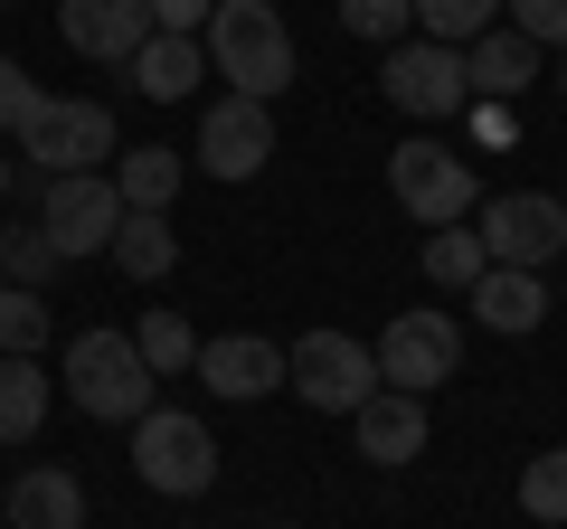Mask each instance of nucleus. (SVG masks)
I'll return each instance as SVG.
<instances>
[{
	"mask_svg": "<svg viewBox=\"0 0 567 529\" xmlns=\"http://www.w3.org/2000/svg\"><path fill=\"white\" fill-rule=\"evenodd\" d=\"M208 48V76H227V95H256L275 104L284 85H293V29H284L275 0H218L199 29Z\"/></svg>",
	"mask_w": 567,
	"mask_h": 529,
	"instance_id": "1",
	"label": "nucleus"
},
{
	"mask_svg": "<svg viewBox=\"0 0 567 529\" xmlns=\"http://www.w3.org/2000/svg\"><path fill=\"white\" fill-rule=\"evenodd\" d=\"M20 152L39 180H76V170H104L123 143H114V114L95 95H39L20 123Z\"/></svg>",
	"mask_w": 567,
	"mask_h": 529,
	"instance_id": "3",
	"label": "nucleus"
},
{
	"mask_svg": "<svg viewBox=\"0 0 567 529\" xmlns=\"http://www.w3.org/2000/svg\"><path fill=\"white\" fill-rule=\"evenodd\" d=\"M29 104H39L29 66H20V58H0V133H20V123H29Z\"/></svg>",
	"mask_w": 567,
	"mask_h": 529,
	"instance_id": "30",
	"label": "nucleus"
},
{
	"mask_svg": "<svg viewBox=\"0 0 567 529\" xmlns=\"http://www.w3.org/2000/svg\"><path fill=\"white\" fill-rule=\"evenodd\" d=\"M0 274H10L20 293H39L48 274H58V246H48L39 227H10V237H0Z\"/></svg>",
	"mask_w": 567,
	"mask_h": 529,
	"instance_id": "27",
	"label": "nucleus"
},
{
	"mask_svg": "<svg viewBox=\"0 0 567 529\" xmlns=\"http://www.w3.org/2000/svg\"><path fill=\"white\" fill-rule=\"evenodd\" d=\"M58 29L76 58L95 66H133V48L152 39V0H58Z\"/></svg>",
	"mask_w": 567,
	"mask_h": 529,
	"instance_id": "12",
	"label": "nucleus"
},
{
	"mask_svg": "<svg viewBox=\"0 0 567 529\" xmlns=\"http://www.w3.org/2000/svg\"><path fill=\"white\" fill-rule=\"evenodd\" d=\"M265 162H275V104L218 95L199 114V170H208V180H256Z\"/></svg>",
	"mask_w": 567,
	"mask_h": 529,
	"instance_id": "11",
	"label": "nucleus"
},
{
	"mask_svg": "<svg viewBox=\"0 0 567 529\" xmlns=\"http://www.w3.org/2000/svg\"><path fill=\"white\" fill-rule=\"evenodd\" d=\"M388 189L416 227H464L473 218V162L445 143H398L388 152Z\"/></svg>",
	"mask_w": 567,
	"mask_h": 529,
	"instance_id": "7",
	"label": "nucleus"
},
{
	"mask_svg": "<svg viewBox=\"0 0 567 529\" xmlns=\"http://www.w3.org/2000/svg\"><path fill=\"white\" fill-rule=\"evenodd\" d=\"M104 256L133 274V284H162L171 264H181V237H171V208H123V227H114V246Z\"/></svg>",
	"mask_w": 567,
	"mask_h": 529,
	"instance_id": "18",
	"label": "nucleus"
},
{
	"mask_svg": "<svg viewBox=\"0 0 567 529\" xmlns=\"http://www.w3.org/2000/svg\"><path fill=\"white\" fill-rule=\"evenodd\" d=\"M539 48L520 39V29H483V39L464 48V85L473 95H492V104H511V95H529V85H539Z\"/></svg>",
	"mask_w": 567,
	"mask_h": 529,
	"instance_id": "15",
	"label": "nucleus"
},
{
	"mask_svg": "<svg viewBox=\"0 0 567 529\" xmlns=\"http://www.w3.org/2000/svg\"><path fill=\"white\" fill-rule=\"evenodd\" d=\"M0 199H10V152H0Z\"/></svg>",
	"mask_w": 567,
	"mask_h": 529,
	"instance_id": "32",
	"label": "nucleus"
},
{
	"mask_svg": "<svg viewBox=\"0 0 567 529\" xmlns=\"http://www.w3.org/2000/svg\"><path fill=\"white\" fill-rule=\"evenodd\" d=\"M208 10H218V0H152V29H162V39H199Z\"/></svg>",
	"mask_w": 567,
	"mask_h": 529,
	"instance_id": "31",
	"label": "nucleus"
},
{
	"mask_svg": "<svg viewBox=\"0 0 567 529\" xmlns=\"http://www.w3.org/2000/svg\"><path fill=\"white\" fill-rule=\"evenodd\" d=\"M473 218H483V227H473L483 256L492 264H520V274H548L558 246H567V199H548V189H502V199H483Z\"/></svg>",
	"mask_w": 567,
	"mask_h": 529,
	"instance_id": "6",
	"label": "nucleus"
},
{
	"mask_svg": "<svg viewBox=\"0 0 567 529\" xmlns=\"http://www.w3.org/2000/svg\"><path fill=\"white\" fill-rule=\"evenodd\" d=\"M558 95H567V58H558Z\"/></svg>",
	"mask_w": 567,
	"mask_h": 529,
	"instance_id": "33",
	"label": "nucleus"
},
{
	"mask_svg": "<svg viewBox=\"0 0 567 529\" xmlns=\"http://www.w3.org/2000/svg\"><path fill=\"white\" fill-rule=\"evenodd\" d=\"M520 510H529V520H567V445L529 454V473H520Z\"/></svg>",
	"mask_w": 567,
	"mask_h": 529,
	"instance_id": "26",
	"label": "nucleus"
},
{
	"mask_svg": "<svg viewBox=\"0 0 567 529\" xmlns=\"http://www.w3.org/2000/svg\"><path fill=\"white\" fill-rule=\"evenodd\" d=\"M133 350H142V369H152V378H181L189 360H199V331L181 322V312H142V331H133Z\"/></svg>",
	"mask_w": 567,
	"mask_h": 529,
	"instance_id": "23",
	"label": "nucleus"
},
{
	"mask_svg": "<svg viewBox=\"0 0 567 529\" xmlns=\"http://www.w3.org/2000/svg\"><path fill=\"white\" fill-rule=\"evenodd\" d=\"M199 76H208V48H199V39H162V29H152V39L133 48V85H142L152 104H181Z\"/></svg>",
	"mask_w": 567,
	"mask_h": 529,
	"instance_id": "19",
	"label": "nucleus"
},
{
	"mask_svg": "<svg viewBox=\"0 0 567 529\" xmlns=\"http://www.w3.org/2000/svg\"><path fill=\"white\" fill-rule=\"evenodd\" d=\"M0 10H10V0H0Z\"/></svg>",
	"mask_w": 567,
	"mask_h": 529,
	"instance_id": "35",
	"label": "nucleus"
},
{
	"mask_svg": "<svg viewBox=\"0 0 567 529\" xmlns=\"http://www.w3.org/2000/svg\"><path fill=\"white\" fill-rule=\"evenodd\" d=\"M473 322L502 331V341H520V331L548 322V274H520V264H492L483 284H473Z\"/></svg>",
	"mask_w": 567,
	"mask_h": 529,
	"instance_id": "16",
	"label": "nucleus"
},
{
	"mask_svg": "<svg viewBox=\"0 0 567 529\" xmlns=\"http://www.w3.org/2000/svg\"><path fill=\"white\" fill-rule=\"evenodd\" d=\"M104 180L123 189V208H171V199H181V152H171V143L114 152V170H104Z\"/></svg>",
	"mask_w": 567,
	"mask_h": 529,
	"instance_id": "20",
	"label": "nucleus"
},
{
	"mask_svg": "<svg viewBox=\"0 0 567 529\" xmlns=\"http://www.w3.org/2000/svg\"><path fill=\"white\" fill-rule=\"evenodd\" d=\"M511 10V29H520L539 58H567V0H502Z\"/></svg>",
	"mask_w": 567,
	"mask_h": 529,
	"instance_id": "28",
	"label": "nucleus"
},
{
	"mask_svg": "<svg viewBox=\"0 0 567 529\" xmlns=\"http://www.w3.org/2000/svg\"><path fill=\"white\" fill-rule=\"evenodd\" d=\"M133 473L152 491H171V501H199L218 483V435L181 407H152V416H133Z\"/></svg>",
	"mask_w": 567,
	"mask_h": 529,
	"instance_id": "5",
	"label": "nucleus"
},
{
	"mask_svg": "<svg viewBox=\"0 0 567 529\" xmlns=\"http://www.w3.org/2000/svg\"><path fill=\"white\" fill-rule=\"evenodd\" d=\"M379 387H406V397H425V387H445L454 360H464V331H454V312H398V322L379 331Z\"/></svg>",
	"mask_w": 567,
	"mask_h": 529,
	"instance_id": "9",
	"label": "nucleus"
},
{
	"mask_svg": "<svg viewBox=\"0 0 567 529\" xmlns=\"http://www.w3.org/2000/svg\"><path fill=\"white\" fill-rule=\"evenodd\" d=\"M48 426V369L39 360H0V445H29Z\"/></svg>",
	"mask_w": 567,
	"mask_h": 529,
	"instance_id": "21",
	"label": "nucleus"
},
{
	"mask_svg": "<svg viewBox=\"0 0 567 529\" xmlns=\"http://www.w3.org/2000/svg\"><path fill=\"white\" fill-rule=\"evenodd\" d=\"M416 20V0H341V29L350 39H398Z\"/></svg>",
	"mask_w": 567,
	"mask_h": 529,
	"instance_id": "29",
	"label": "nucleus"
},
{
	"mask_svg": "<svg viewBox=\"0 0 567 529\" xmlns=\"http://www.w3.org/2000/svg\"><path fill=\"white\" fill-rule=\"evenodd\" d=\"M39 350H48V303L10 284L0 293V360H39Z\"/></svg>",
	"mask_w": 567,
	"mask_h": 529,
	"instance_id": "25",
	"label": "nucleus"
},
{
	"mask_svg": "<svg viewBox=\"0 0 567 529\" xmlns=\"http://www.w3.org/2000/svg\"><path fill=\"white\" fill-rule=\"evenodd\" d=\"M66 397H76L95 426H133V416H152V369H142L133 331H76L58 360Z\"/></svg>",
	"mask_w": 567,
	"mask_h": 529,
	"instance_id": "2",
	"label": "nucleus"
},
{
	"mask_svg": "<svg viewBox=\"0 0 567 529\" xmlns=\"http://www.w3.org/2000/svg\"><path fill=\"white\" fill-rule=\"evenodd\" d=\"M350 435H360V454L369 464H416L425 454V397H406V387H379L369 407H350Z\"/></svg>",
	"mask_w": 567,
	"mask_h": 529,
	"instance_id": "14",
	"label": "nucleus"
},
{
	"mask_svg": "<svg viewBox=\"0 0 567 529\" xmlns=\"http://www.w3.org/2000/svg\"><path fill=\"white\" fill-rule=\"evenodd\" d=\"M483 274H492V256H483V237H473V227H425V284L473 293Z\"/></svg>",
	"mask_w": 567,
	"mask_h": 529,
	"instance_id": "22",
	"label": "nucleus"
},
{
	"mask_svg": "<svg viewBox=\"0 0 567 529\" xmlns=\"http://www.w3.org/2000/svg\"><path fill=\"white\" fill-rule=\"evenodd\" d=\"M388 104L398 114H416V123H445V114H464L473 104V85H464V48H435V39H416V48H388Z\"/></svg>",
	"mask_w": 567,
	"mask_h": 529,
	"instance_id": "10",
	"label": "nucleus"
},
{
	"mask_svg": "<svg viewBox=\"0 0 567 529\" xmlns=\"http://www.w3.org/2000/svg\"><path fill=\"white\" fill-rule=\"evenodd\" d=\"M10 529H85V483L66 464H29L10 483Z\"/></svg>",
	"mask_w": 567,
	"mask_h": 529,
	"instance_id": "17",
	"label": "nucleus"
},
{
	"mask_svg": "<svg viewBox=\"0 0 567 529\" xmlns=\"http://www.w3.org/2000/svg\"><path fill=\"white\" fill-rule=\"evenodd\" d=\"M492 20H502V0H416V29L435 48H473Z\"/></svg>",
	"mask_w": 567,
	"mask_h": 529,
	"instance_id": "24",
	"label": "nucleus"
},
{
	"mask_svg": "<svg viewBox=\"0 0 567 529\" xmlns=\"http://www.w3.org/2000/svg\"><path fill=\"white\" fill-rule=\"evenodd\" d=\"M284 387H293L312 416H350V407L379 397V360H369V341H350V331H303V341L284 350Z\"/></svg>",
	"mask_w": 567,
	"mask_h": 529,
	"instance_id": "4",
	"label": "nucleus"
},
{
	"mask_svg": "<svg viewBox=\"0 0 567 529\" xmlns=\"http://www.w3.org/2000/svg\"><path fill=\"white\" fill-rule=\"evenodd\" d=\"M265 529H284V520H265Z\"/></svg>",
	"mask_w": 567,
	"mask_h": 529,
	"instance_id": "34",
	"label": "nucleus"
},
{
	"mask_svg": "<svg viewBox=\"0 0 567 529\" xmlns=\"http://www.w3.org/2000/svg\"><path fill=\"white\" fill-rule=\"evenodd\" d=\"M208 378V397H227V407H256V397H275L284 387V350L256 341V331H227V341H199V360H189Z\"/></svg>",
	"mask_w": 567,
	"mask_h": 529,
	"instance_id": "13",
	"label": "nucleus"
},
{
	"mask_svg": "<svg viewBox=\"0 0 567 529\" xmlns=\"http://www.w3.org/2000/svg\"><path fill=\"white\" fill-rule=\"evenodd\" d=\"M114 227H123V189L104 180V170H76V180H48V189H39V237L58 246V264L104 256Z\"/></svg>",
	"mask_w": 567,
	"mask_h": 529,
	"instance_id": "8",
	"label": "nucleus"
}]
</instances>
